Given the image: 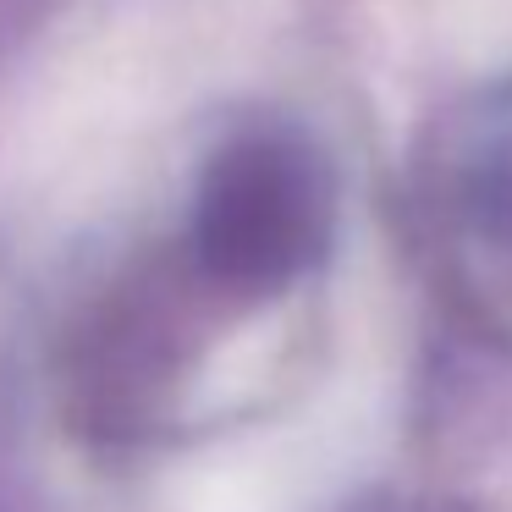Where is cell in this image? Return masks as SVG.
Returning a JSON list of instances; mask_svg holds the SVG:
<instances>
[{
	"mask_svg": "<svg viewBox=\"0 0 512 512\" xmlns=\"http://www.w3.org/2000/svg\"><path fill=\"white\" fill-rule=\"evenodd\" d=\"M325 243V182L303 149L248 138L210 166L193 210V259L221 287H281Z\"/></svg>",
	"mask_w": 512,
	"mask_h": 512,
	"instance_id": "6da1fadb",
	"label": "cell"
}]
</instances>
